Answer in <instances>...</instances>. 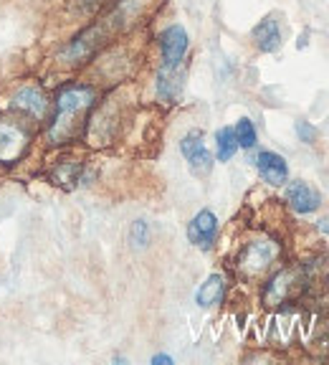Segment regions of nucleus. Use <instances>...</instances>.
<instances>
[{
	"label": "nucleus",
	"instance_id": "f257e3e1",
	"mask_svg": "<svg viewBox=\"0 0 329 365\" xmlns=\"http://www.w3.org/2000/svg\"><path fill=\"white\" fill-rule=\"evenodd\" d=\"M99 91L97 86L84 84V81H68L56 91L51 104V125H48V143L51 145H68L79 140L86 132L89 117L97 107Z\"/></svg>",
	"mask_w": 329,
	"mask_h": 365
},
{
	"label": "nucleus",
	"instance_id": "f03ea898",
	"mask_svg": "<svg viewBox=\"0 0 329 365\" xmlns=\"http://www.w3.org/2000/svg\"><path fill=\"white\" fill-rule=\"evenodd\" d=\"M120 29H122V26L117 23V18L109 13L107 18H102V21H97V23H91V26H86L84 31H79L74 38H68L66 43L58 48L56 61L61 63V66H66V68L86 66V63H91L94 58L99 56V53L104 51V46L112 41V36L117 34Z\"/></svg>",
	"mask_w": 329,
	"mask_h": 365
},
{
	"label": "nucleus",
	"instance_id": "7ed1b4c3",
	"mask_svg": "<svg viewBox=\"0 0 329 365\" xmlns=\"http://www.w3.org/2000/svg\"><path fill=\"white\" fill-rule=\"evenodd\" d=\"M31 135L26 117H0V165H16L18 160L26 158L31 148Z\"/></svg>",
	"mask_w": 329,
	"mask_h": 365
},
{
	"label": "nucleus",
	"instance_id": "20e7f679",
	"mask_svg": "<svg viewBox=\"0 0 329 365\" xmlns=\"http://www.w3.org/2000/svg\"><path fill=\"white\" fill-rule=\"evenodd\" d=\"M8 109L26 117V120L46 122V117L51 112V99H48V94L38 84H23L11 94Z\"/></svg>",
	"mask_w": 329,
	"mask_h": 365
},
{
	"label": "nucleus",
	"instance_id": "39448f33",
	"mask_svg": "<svg viewBox=\"0 0 329 365\" xmlns=\"http://www.w3.org/2000/svg\"><path fill=\"white\" fill-rule=\"evenodd\" d=\"M304 287V274L301 269H281L266 282L263 287V304L266 307H278V304H286L291 297H296Z\"/></svg>",
	"mask_w": 329,
	"mask_h": 365
},
{
	"label": "nucleus",
	"instance_id": "423d86ee",
	"mask_svg": "<svg viewBox=\"0 0 329 365\" xmlns=\"http://www.w3.org/2000/svg\"><path fill=\"white\" fill-rule=\"evenodd\" d=\"M278 257V244L268 239H256L251 244L244 246V251L239 254V269L249 277H258L263 274Z\"/></svg>",
	"mask_w": 329,
	"mask_h": 365
},
{
	"label": "nucleus",
	"instance_id": "0eeeda50",
	"mask_svg": "<svg viewBox=\"0 0 329 365\" xmlns=\"http://www.w3.org/2000/svg\"><path fill=\"white\" fill-rule=\"evenodd\" d=\"M157 46L162 66H180L187 56V48H190V36L180 23H172L157 36Z\"/></svg>",
	"mask_w": 329,
	"mask_h": 365
},
{
	"label": "nucleus",
	"instance_id": "6e6552de",
	"mask_svg": "<svg viewBox=\"0 0 329 365\" xmlns=\"http://www.w3.org/2000/svg\"><path fill=\"white\" fill-rule=\"evenodd\" d=\"M180 153H182V158L187 160V165H190V170H193L195 175H208V173L213 170V155L205 148L203 132L200 130L187 132V135L182 137Z\"/></svg>",
	"mask_w": 329,
	"mask_h": 365
},
{
	"label": "nucleus",
	"instance_id": "1a4fd4ad",
	"mask_svg": "<svg viewBox=\"0 0 329 365\" xmlns=\"http://www.w3.org/2000/svg\"><path fill=\"white\" fill-rule=\"evenodd\" d=\"M185 89V68L180 66H162L160 63L157 74H155V91L157 99L164 104H175Z\"/></svg>",
	"mask_w": 329,
	"mask_h": 365
},
{
	"label": "nucleus",
	"instance_id": "9d476101",
	"mask_svg": "<svg viewBox=\"0 0 329 365\" xmlns=\"http://www.w3.org/2000/svg\"><path fill=\"white\" fill-rule=\"evenodd\" d=\"M216 236H218V218L208 208L195 213L193 221L187 223V241L193 246H198V249L208 251L210 246L216 244Z\"/></svg>",
	"mask_w": 329,
	"mask_h": 365
},
{
	"label": "nucleus",
	"instance_id": "9b49d317",
	"mask_svg": "<svg viewBox=\"0 0 329 365\" xmlns=\"http://www.w3.org/2000/svg\"><path fill=\"white\" fill-rule=\"evenodd\" d=\"M251 41L261 53H273L281 48L284 43V29H281V21L276 16H266L263 21H258L251 31Z\"/></svg>",
	"mask_w": 329,
	"mask_h": 365
},
{
	"label": "nucleus",
	"instance_id": "f8f14e48",
	"mask_svg": "<svg viewBox=\"0 0 329 365\" xmlns=\"http://www.w3.org/2000/svg\"><path fill=\"white\" fill-rule=\"evenodd\" d=\"M286 203H289L296 213H314L319 205H322V193L314 190L309 182L294 180L289 188H286Z\"/></svg>",
	"mask_w": 329,
	"mask_h": 365
},
{
	"label": "nucleus",
	"instance_id": "ddd939ff",
	"mask_svg": "<svg viewBox=\"0 0 329 365\" xmlns=\"http://www.w3.org/2000/svg\"><path fill=\"white\" fill-rule=\"evenodd\" d=\"M256 168H258V173H261V178L268 182V185H281V182H286V178H289V165H286V160L281 158V155L271 153V150L258 153Z\"/></svg>",
	"mask_w": 329,
	"mask_h": 365
},
{
	"label": "nucleus",
	"instance_id": "4468645a",
	"mask_svg": "<svg viewBox=\"0 0 329 365\" xmlns=\"http://www.w3.org/2000/svg\"><path fill=\"white\" fill-rule=\"evenodd\" d=\"M223 297H226V279H223V274H210L208 279L200 284L198 294H195V302H198V307L208 309V307H216L218 302H223Z\"/></svg>",
	"mask_w": 329,
	"mask_h": 365
},
{
	"label": "nucleus",
	"instance_id": "2eb2a0df",
	"mask_svg": "<svg viewBox=\"0 0 329 365\" xmlns=\"http://www.w3.org/2000/svg\"><path fill=\"white\" fill-rule=\"evenodd\" d=\"M81 173H84L81 163H76V160H61V163L51 170V180L56 182L58 188L71 190L81 182Z\"/></svg>",
	"mask_w": 329,
	"mask_h": 365
},
{
	"label": "nucleus",
	"instance_id": "dca6fc26",
	"mask_svg": "<svg viewBox=\"0 0 329 365\" xmlns=\"http://www.w3.org/2000/svg\"><path fill=\"white\" fill-rule=\"evenodd\" d=\"M239 153V140H236V132L233 127H221L216 132V155L221 163H228L233 155Z\"/></svg>",
	"mask_w": 329,
	"mask_h": 365
},
{
	"label": "nucleus",
	"instance_id": "f3484780",
	"mask_svg": "<svg viewBox=\"0 0 329 365\" xmlns=\"http://www.w3.org/2000/svg\"><path fill=\"white\" fill-rule=\"evenodd\" d=\"M233 132H236L239 148L251 150L256 145V127H254V122H251L249 117H241V120L236 122V127H233Z\"/></svg>",
	"mask_w": 329,
	"mask_h": 365
},
{
	"label": "nucleus",
	"instance_id": "a211bd4d",
	"mask_svg": "<svg viewBox=\"0 0 329 365\" xmlns=\"http://www.w3.org/2000/svg\"><path fill=\"white\" fill-rule=\"evenodd\" d=\"M114 0H74L76 11L81 16H97L99 11H104L107 6H112Z\"/></svg>",
	"mask_w": 329,
	"mask_h": 365
},
{
	"label": "nucleus",
	"instance_id": "6ab92c4d",
	"mask_svg": "<svg viewBox=\"0 0 329 365\" xmlns=\"http://www.w3.org/2000/svg\"><path fill=\"white\" fill-rule=\"evenodd\" d=\"M130 241L135 246H147L150 244V226L145 221H135L132 223V228H130Z\"/></svg>",
	"mask_w": 329,
	"mask_h": 365
},
{
	"label": "nucleus",
	"instance_id": "aec40b11",
	"mask_svg": "<svg viewBox=\"0 0 329 365\" xmlns=\"http://www.w3.org/2000/svg\"><path fill=\"white\" fill-rule=\"evenodd\" d=\"M294 130H296V135H299L301 143H307V145H314V143H317V127L309 125L307 120H299V122H296Z\"/></svg>",
	"mask_w": 329,
	"mask_h": 365
},
{
	"label": "nucleus",
	"instance_id": "412c9836",
	"mask_svg": "<svg viewBox=\"0 0 329 365\" xmlns=\"http://www.w3.org/2000/svg\"><path fill=\"white\" fill-rule=\"evenodd\" d=\"M152 363L155 365H172V358H170V355H155Z\"/></svg>",
	"mask_w": 329,
	"mask_h": 365
},
{
	"label": "nucleus",
	"instance_id": "4be33fe9",
	"mask_svg": "<svg viewBox=\"0 0 329 365\" xmlns=\"http://www.w3.org/2000/svg\"><path fill=\"white\" fill-rule=\"evenodd\" d=\"M319 231H324V234H329V218H322V221L317 223Z\"/></svg>",
	"mask_w": 329,
	"mask_h": 365
}]
</instances>
